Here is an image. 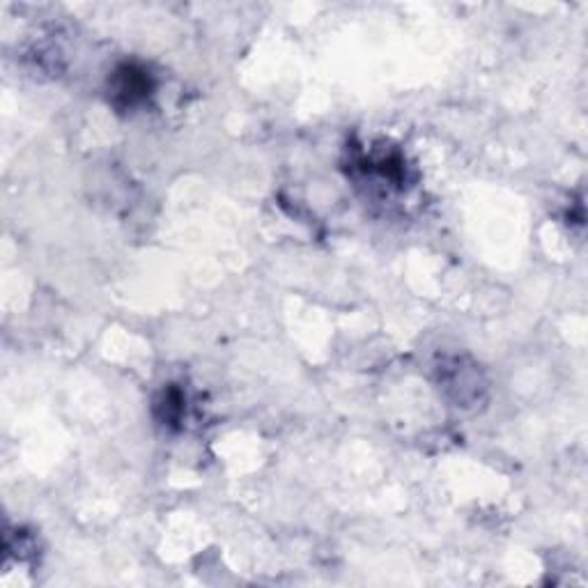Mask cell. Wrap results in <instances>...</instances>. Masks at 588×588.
<instances>
[{
    "label": "cell",
    "instance_id": "obj_1",
    "mask_svg": "<svg viewBox=\"0 0 588 588\" xmlns=\"http://www.w3.org/2000/svg\"><path fill=\"white\" fill-rule=\"evenodd\" d=\"M111 93H113L115 106L133 108L142 99H147V94L152 93V79H150V74L145 69L136 67V64H122L115 72Z\"/></svg>",
    "mask_w": 588,
    "mask_h": 588
},
{
    "label": "cell",
    "instance_id": "obj_2",
    "mask_svg": "<svg viewBox=\"0 0 588 588\" xmlns=\"http://www.w3.org/2000/svg\"><path fill=\"white\" fill-rule=\"evenodd\" d=\"M157 409H163V426H172V423L180 421L181 414H184V396H181L177 388H168V391H163V397L157 405Z\"/></svg>",
    "mask_w": 588,
    "mask_h": 588
}]
</instances>
